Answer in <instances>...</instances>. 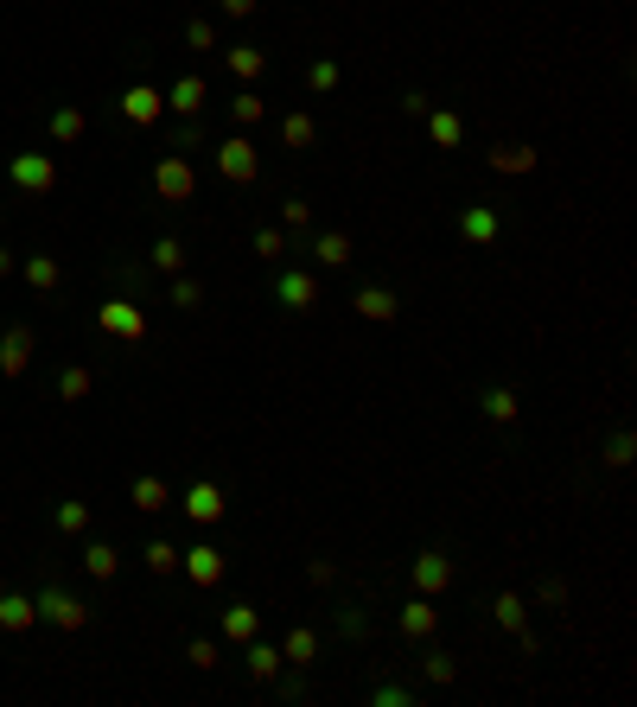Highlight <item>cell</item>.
I'll list each match as a JSON object with an SVG mask.
<instances>
[{
  "label": "cell",
  "instance_id": "cell-1",
  "mask_svg": "<svg viewBox=\"0 0 637 707\" xmlns=\"http://www.w3.org/2000/svg\"><path fill=\"white\" fill-rule=\"evenodd\" d=\"M153 192H160L166 204H192L198 198V172L185 153H160V166H153Z\"/></svg>",
  "mask_w": 637,
  "mask_h": 707
},
{
  "label": "cell",
  "instance_id": "cell-2",
  "mask_svg": "<svg viewBox=\"0 0 637 707\" xmlns=\"http://www.w3.org/2000/svg\"><path fill=\"white\" fill-rule=\"evenodd\" d=\"M217 172H223L230 185H255V172H262V153H255V141H249L243 128H236L230 141H217Z\"/></svg>",
  "mask_w": 637,
  "mask_h": 707
},
{
  "label": "cell",
  "instance_id": "cell-3",
  "mask_svg": "<svg viewBox=\"0 0 637 707\" xmlns=\"http://www.w3.org/2000/svg\"><path fill=\"white\" fill-rule=\"evenodd\" d=\"M39 618L58 631H90V606H83L77 593H64V586H45L39 593Z\"/></svg>",
  "mask_w": 637,
  "mask_h": 707
},
{
  "label": "cell",
  "instance_id": "cell-4",
  "mask_svg": "<svg viewBox=\"0 0 637 707\" xmlns=\"http://www.w3.org/2000/svg\"><path fill=\"white\" fill-rule=\"evenodd\" d=\"M96 325H102L109 338H122V344H141V338H147L141 300H109V306H96Z\"/></svg>",
  "mask_w": 637,
  "mask_h": 707
},
{
  "label": "cell",
  "instance_id": "cell-5",
  "mask_svg": "<svg viewBox=\"0 0 637 707\" xmlns=\"http://www.w3.org/2000/svg\"><path fill=\"white\" fill-rule=\"evenodd\" d=\"M274 300L294 306V313H313L319 306V274L313 268H281L274 274Z\"/></svg>",
  "mask_w": 637,
  "mask_h": 707
},
{
  "label": "cell",
  "instance_id": "cell-6",
  "mask_svg": "<svg viewBox=\"0 0 637 707\" xmlns=\"http://www.w3.org/2000/svg\"><path fill=\"white\" fill-rule=\"evenodd\" d=\"M408 580H415V593L440 599L446 586H453V561H446L440 548H421V555H415V567H408Z\"/></svg>",
  "mask_w": 637,
  "mask_h": 707
},
{
  "label": "cell",
  "instance_id": "cell-7",
  "mask_svg": "<svg viewBox=\"0 0 637 707\" xmlns=\"http://www.w3.org/2000/svg\"><path fill=\"white\" fill-rule=\"evenodd\" d=\"M13 185H20V192H51V185H58V160H51V153H13Z\"/></svg>",
  "mask_w": 637,
  "mask_h": 707
},
{
  "label": "cell",
  "instance_id": "cell-8",
  "mask_svg": "<svg viewBox=\"0 0 637 707\" xmlns=\"http://www.w3.org/2000/svg\"><path fill=\"white\" fill-rule=\"evenodd\" d=\"M32 351H39V332L32 325H7V338H0V376H26Z\"/></svg>",
  "mask_w": 637,
  "mask_h": 707
},
{
  "label": "cell",
  "instance_id": "cell-9",
  "mask_svg": "<svg viewBox=\"0 0 637 707\" xmlns=\"http://www.w3.org/2000/svg\"><path fill=\"white\" fill-rule=\"evenodd\" d=\"M395 631H402L408 644H427V637L440 631V612H434V599H427V593H415L402 612H395Z\"/></svg>",
  "mask_w": 637,
  "mask_h": 707
},
{
  "label": "cell",
  "instance_id": "cell-10",
  "mask_svg": "<svg viewBox=\"0 0 637 707\" xmlns=\"http://www.w3.org/2000/svg\"><path fill=\"white\" fill-rule=\"evenodd\" d=\"M166 115V96L153 90V83H128L122 90V122H134V128H153Z\"/></svg>",
  "mask_w": 637,
  "mask_h": 707
},
{
  "label": "cell",
  "instance_id": "cell-11",
  "mask_svg": "<svg viewBox=\"0 0 637 707\" xmlns=\"http://www.w3.org/2000/svg\"><path fill=\"white\" fill-rule=\"evenodd\" d=\"M351 306H357V319H370V325H395V313H402V300H395L389 287H357L351 293Z\"/></svg>",
  "mask_w": 637,
  "mask_h": 707
},
{
  "label": "cell",
  "instance_id": "cell-12",
  "mask_svg": "<svg viewBox=\"0 0 637 707\" xmlns=\"http://www.w3.org/2000/svg\"><path fill=\"white\" fill-rule=\"evenodd\" d=\"M179 510L192 516V523L211 529V523H223V491L211 485V478H192V491H185V504H179Z\"/></svg>",
  "mask_w": 637,
  "mask_h": 707
},
{
  "label": "cell",
  "instance_id": "cell-13",
  "mask_svg": "<svg viewBox=\"0 0 637 707\" xmlns=\"http://www.w3.org/2000/svg\"><path fill=\"white\" fill-rule=\"evenodd\" d=\"M459 243H472V249L497 243V204H466L459 211Z\"/></svg>",
  "mask_w": 637,
  "mask_h": 707
},
{
  "label": "cell",
  "instance_id": "cell-14",
  "mask_svg": "<svg viewBox=\"0 0 637 707\" xmlns=\"http://www.w3.org/2000/svg\"><path fill=\"white\" fill-rule=\"evenodd\" d=\"M179 567L192 574V586H217V580H223V555H217L211 542H192V548L179 555Z\"/></svg>",
  "mask_w": 637,
  "mask_h": 707
},
{
  "label": "cell",
  "instance_id": "cell-15",
  "mask_svg": "<svg viewBox=\"0 0 637 707\" xmlns=\"http://www.w3.org/2000/svg\"><path fill=\"white\" fill-rule=\"evenodd\" d=\"M204 96H211V90H204V77H192V71H185V77L166 90V109H172V115H185V122H198Z\"/></svg>",
  "mask_w": 637,
  "mask_h": 707
},
{
  "label": "cell",
  "instance_id": "cell-16",
  "mask_svg": "<svg viewBox=\"0 0 637 707\" xmlns=\"http://www.w3.org/2000/svg\"><path fill=\"white\" fill-rule=\"evenodd\" d=\"M39 625V599L32 593H0V631H32Z\"/></svg>",
  "mask_w": 637,
  "mask_h": 707
},
{
  "label": "cell",
  "instance_id": "cell-17",
  "mask_svg": "<svg viewBox=\"0 0 637 707\" xmlns=\"http://www.w3.org/2000/svg\"><path fill=\"white\" fill-rule=\"evenodd\" d=\"M128 497H134V510H141V516H160L172 504V485H166V478H153V472H141L128 485Z\"/></svg>",
  "mask_w": 637,
  "mask_h": 707
},
{
  "label": "cell",
  "instance_id": "cell-18",
  "mask_svg": "<svg viewBox=\"0 0 637 707\" xmlns=\"http://www.w3.org/2000/svg\"><path fill=\"white\" fill-rule=\"evenodd\" d=\"M281 663H294V669L319 663V631H313V625H294V631L281 637Z\"/></svg>",
  "mask_w": 637,
  "mask_h": 707
},
{
  "label": "cell",
  "instance_id": "cell-19",
  "mask_svg": "<svg viewBox=\"0 0 637 707\" xmlns=\"http://www.w3.org/2000/svg\"><path fill=\"white\" fill-rule=\"evenodd\" d=\"M223 64H230V77H236V83H255V77L268 71V51H255V45H230V51H223Z\"/></svg>",
  "mask_w": 637,
  "mask_h": 707
},
{
  "label": "cell",
  "instance_id": "cell-20",
  "mask_svg": "<svg viewBox=\"0 0 637 707\" xmlns=\"http://www.w3.org/2000/svg\"><path fill=\"white\" fill-rule=\"evenodd\" d=\"M421 122H427V134H434V147H446V153H453L459 141H466V122H459L453 109H427Z\"/></svg>",
  "mask_w": 637,
  "mask_h": 707
},
{
  "label": "cell",
  "instance_id": "cell-21",
  "mask_svg": "<svg viewBox=\"0 0 637 707\" xmlns=\"http://www.w3.org/2000/svg\"><path fill=\"white\" fill-rule=\"evenodd\" d=\"M243 663H249V676H255V682H281V669H287V663H281V650L262 644V637H249V657H243Z\"/></svg>",
  "mask_w": 637,
  "mask_h": 707
},
{
  "label": "cell",
  "instance_id": "cell-22",
  "mask_svg": "<svg viewBox=\"0 0 637 707\" xmlns=\"http://www.w3.org/2000/svg\"><path fill=\"white\" fill-rule=\"evenodd\" d=\"M313 262L319 268H344V262H351V236H344V230H319L313 236Z\"/></svg>",
  "mask_w": 637,
  "mask_h": 707
},
{
  "label": "cell",
  "instance_id": "cell-23",
  "mask_svg": "<svg viewBox=\"0 0 637 707\" xmlns=\"http://www.w3.org/2000/svg\"><path fill=\"white\" fill-rule=\"evenodd\" d=\"M83 574H90V580H115V574H122V555H115L109 542H90V548H83Z\"/></svg>",
  "mask_w": 637,
  "mask_h": 707
},
{
  "label": "cell",
  "instance_id": "cell-24",
  "mask_svg": "<svg viewBox=\"0 0 637 707\" xmlns=\"http://www.w3.org/2000/svg\"><path fill=\"white\" fill-rule=\"evenodd\" d=\"M255 631H262V612H255V606H230V612H223V637H230V644H249Z\"/></svg>",
  "mask_w": 637,
  "mask_h": 707
},
{
  "label": "cell",
  "instance_id": "cell-25",
  "mask_svg": "<svg viewBox=\"0 0 637 707\" xmlns=\"http://www.w3.org/2000/svg\"><path fill=\"white\" fill-rule=\"evenodd\" d=\"M281 141L294 147V153H306V147L319 141V122H313V115H306V109H294V115H287V122H281Z\"/></svg>",
  "mask_w": 637,
  "mask_h": 707
},
{
  "label": "cell",
  "instance_id": "cell-26",
  "mask_svg": "<svg viewBox=\"0 0 637 707\" xmlns=\"http://www.w3.org/2000/svg\"><path fill=\"white\" fill-rule=\"evenodd\" d=\"M262 115H268V102H262V96H255V90H249V83H243V90H236V102H230V122H236V128H243V134H249L255 122H262Z\"/></svg>",
  "mask_w": 637,
  "mask_h": 707
},
{
  "label": "cell",
  "instance_id": "cell-27",
  "mask_svg": "<svg viewBox=\"0 0 637 707\" xmlns=\"http://www.w3.org/2000/svg\"><path fill=\"white\" fill-rule=\"evenodd\" d=\"M516 415H523V402H516V389H485V421L510 427Z\"/></svg>",
  "mask_w": 637,
  "mask_h": 707
},
{
  "label": "cell",
  "instance_id": "cell-28",
  "mask_svg": "<svg viewBox=\"0 0 637 707\" xmlns=\"http://www.w3.org/2000/svg\"><path fill=\"white\" fill-rule=\"evenodd\" d=\"M20 274H26V281H32V287H39V293H51V287H58V281H64V268H58V262H51V255H26V268H20Z\"/></svg>",
  "mask_w": 637,
  "mask_h": 707
},
{
  "label": "cell",
  "instance_id": "cell-29",
  "mask_svg": "<svg viewBox=\"0 0 637 707\" xmlns=\"http://www.w3.org/2000/svg\"><path fill=\"white\" fill-rule=\"evenodd\" d=\"M83 128H90V122H83V109H58V115H51V141H58V147L83 141Z\"/></svg>",
  "mask_w": 637,
  "mask_h": 707
},
{
  "label": "cell",
  "instance_id": "cell-30",
  "mask_svg": "<svg viewBox=\"0 0 637 707\" xmlns=\"http://www.w3.org/2000/svg\"><path fill=\"white\" fill-rule=\"evenodd\" d=\"M281 230H287V236L313 230V204H306V198H281Z\"/></svg>",
  "mask_w": 637,
  "mask_h": 707
},
{
  "label": "cell",
  "instance_id": "cell-31",
  "mask_svg": "<svg viewBox=\"0 0 637 707\" xmlns=\"http://www.w3.org/2000/svg\"><path fill=\"white\" fill-rule=\"evenodd\" d=\"M153 268H160V274L185 268V243H179V236H160V243H153Z\"/></svg>",
  "mask_w": 637,
  "mask_h": 707
},
{
  "label": "cell",
  "instance_id": "cell-32",
  "mask_svg": "<svg viewBox=\"0 0 637 707\" xmlns=\"http://www.w3.org/2000/svg\"><path fill=\"white\" fill-rule=\"evenodd\" d=\"M453 676H459V663L446 657V650H427V657H421V682L440 688V682H453Z\"/></svg>",
  "mask_w": 637,
  "mask_h": 707
},
{
  "label": "cell",
  "instance_id": "cell-33",
  "mask_svg": "<svg viewBox=\"0 0 637 707\" xmlns=\"http://www.w3.org/2000/svg\"><path fill=\"white\" fill-rule=\"evenodd\" d=\"M306 90H313V96H332V90H338V64H332V58L306 64Z\"/></svg>",
  "mask_w": 637,
  "mask_h": 707
},
{
  "label": "cell",
  "instance_id": "cell-34",
  "mask_svg": "<svg viewBox=\"0 0 637 707\" xmlns=\"http://www.w3.org/2000/svg\"><path fill=\"white\" fill-rule=\"evenodd\" d=\"M58 529H64V536H83V529H90V504L64 497V504H58Z\"/></svg>",
  "mask_w": 637,
  "mask_h": 707
},
{
  "label": "cell",
  "instance_id": "cell-35",
  "mask_svg": "<svg viewBox=\"0 0 637 707\" xmlns=\"http://www.w3.org/2000/svg\"><path fill=\"white\" fill-rule=\"evenodd\" d=\"M529 166H536V153H529V147H497L491 153V172H529Z\"/></svg>",
  "mask_w": 637,
  "mask_h": 707
},
{
  "label": "cell",
  "instance_id": "cell-36",
  "mask_svg": "<svg viewBox=\"0 0 637 707\" xmlns=\"http://www.w3.org/2000/svg\"><path fill=\"white\" fill-rule=\"evenodd\" d=\"M58 395H64V402H83V395H90V370H83V364H71V370L58 376Z\"/></svg>",
  "mask_w": 637,
  "mask_h": 707
},
{
  "label": "cell",
  "instance_id": "cell-37",
  "mask_svg": "<svg viewBox=\"0 0 637 707\" xmlns=\"http://www.w3.org/2000/svg\"><path fill=\"white\" fill-rule=\"evenodd\" d=\"M185 45H192V51H217V26L192 13V20H185Z\"/></svg>",
  "mask_w": 637,
  "mask_h": 707
},
{
  "label": "cell",
  "instance_id": "cell-38",
  "mask_svg": "<svg viewBox=\"0 0 637 707\" xmlns=\"http://www.w3.org/2000/svg\"><path fill=\"white\" fill-rule=\"evenodd\" d=\"M172 306L198 313V306H204V287H198V281H185V274H172Z\"/></svg>",
  "mask_w": 637,
  "mask_h": 707
},
{
  "label": "cell",
  "instance_id": "cell-39",
  "mask_svg": "<svg viewBox=\"0 0 637 707\" xmlns=\"http://www.w3.org/2000/svg\"><path fill=\"white\" fill-rule=\"evenodd\" d=\"M147 567H153V574H179V548H172V542H147Z\"/></svg>",
  "mask_w": 637,
  "mask_h": 707
},
{
  "label": "cell",
  "instance_id": "cell-40",
  "mask_svg": "<svg viewBox=\"0 0 637 707\" xmlns=\"http://www.w3.org/2000/svg\"><path fill=\"white\" fill-rule=\"evenodd\" d=\"M497 625H504V631H523V599H516V593H497Z\"/></svg>",
  "mask_w": 637,
  "mask_h": 707
},
{
  "label": "cell",
  "instance_id": "cell-41",
  "mask_svg": "<svg viewBox=\"0 0 637 707\" xmlns=\"http://www.w3.org/2000/svg\"><path fill=\"white\" fill-rule=\"evenodd\" d=\"M255 255H262V262H281V255H287V230H255Z\"/></svg>",
  "mask_w": 637,
  "mask_h": 707
},
{
  "label": "cell",
  "instance_id": "cell-42",
  "mask_svg": "<svg viewBox=\"0 0 637 707\" xmlns=\"http://www.w3.org/2000/svg\"><path fill=\"white\" fill-rule=\"evenodd\" d=\"M185 657H192V669H217V644H211V637H192Z\"/></svg>",
  "mask_w": 637,
  "mask_h": 707
},
{
  "label": "cell",
  "instance_id": "cell-43",
  "mask_svg": "<svg viewBox=\"0 0 637 707\" xmlns=\"http://www.w3.org/2000/svg\"><path fill=\"white\" fill-rule=\"evenodd\" d=\"M192 147H204V128H198V122L172 128V153H192Z\"/></svg>",
  "mask_w": 637,
  "mask_h": 707
},
{
  "label": "cell",
  "instance_id": "cell-44",
  "mask_svg": "<svg viewBox=\"0 0 637 707\" xmlns=\"http://www.w3.org/2000/svg\"><path fill=\"white\" fill-rule=\"evenodd\" d=\"M606 465H631V434H625V427L606 440Z\"/></svg>",
  "mask_w": 637,
  "mask_h": 707
},
{
  "label": "cell",
  "instance_id": "cell-45",
  "mask_svg": "<svg viewBox=\"0 0 637 707\" xmlns=\"http://www.w3.org/2000/svg\"><path fill=\"white\" fill-rule=\"evenodd\" d=\"M376 701H383V707H408L415 695H408V688H395V682H383V688H376Z\"/></svg>",
  "mask_w": 637,
  "mask_h": 707
},
{
  "label": "cell",
  "instance_id": "cell-46",
  "mask_svg": "<svg viewBox=\"0 0 637 707\" xmlns=\"http://www.w3.org/2000/svg\"><path fill=\"white\" fill-rule=\"evenodd\" d=\"M536 599H542V606H567V586H561V580H542Z\"/></svg>",
  "mask_w": 637,
  "mask_h": 707
},
{
  "label": "cell",
  "instance_id": "cell-47",
  "mask_svg": "<svg viewBox=\"0 0 637 707\" xmlns=\"http://www.w3.org/2000/svg\"><path fill=\"white\" fill-rule=\"evenodd\" d=\"M427 109H434V102H427L421 90H408V96H402V115H415V122H421V115H427Z\"/></svg>",
  "mask_w": 637,
  "mask_h": 707
},
{
  "label": "cell",
  "instance_id": "cell-48",
  "mask_svg": "<svg viewBox=\"0 0 637 707\" xmlns=\"http://www.w3.org/2000/svg\"><path fill=\"white\" fill-rule=\"evenodd\" d=\"M217 7H223V13H230V20H249V13H255V7H262V0H217Z\"/></svg>",
  "mask_w": 637,
  "mask_h": 707
},
{
  "label": "cell",
  "instance_id": "cell-49",
  "mask_svg": "<svg viewBox=\"0 0 637 707\" xmlns=\"http://www.w3.org/2000/svg\"><path fill=\"white\" fill-rule=\"evenodd\" d=\"M332 574H338L332 561H313V567H306V580H313V586H332Z\"/></svg>",
  "mask_w": 637,
  "mask_h": 707
},
{
  "label": "cell",
  "instance_id": "cell-50",
  "mask_svg": "<svg viewBox=\"0 0 637 707\" xmlns=\"http://www.w3.org/2000/svg\"><path fill=\"white\" fill-rule=\"evenodd\" d=\"M338 631H344V637H364L370 625H364V618H357V612H338Z\"/></svg>",
  "mask_w": 637,
  "mask_h": 707
},
{
  "label": "cell",
  "instance_id": "cell-51",
  "mask_svg": "<svg viewBox=\"0 0 637 707\" xmlns=\"http://www.w3.org/2000/svg\"><path fill=\"white\" fill-rule=\"evenodd\" d=\"M0 274H13V255L7 249H0Z\"/></svg>",
  "mask_w": 637,
  "mask_h": 707
}]
</instances>
